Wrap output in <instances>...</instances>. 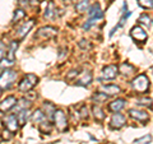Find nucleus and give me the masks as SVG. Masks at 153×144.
<instances>
[{"label":"nucleus","instance_id":"nucleus-1","mask_svg":"<svg viewBox=\"0 0 153 144\" xmlns=\"http://www.w3.org/2000/svg\"><path fill=\"white\" fill-rule=\"evenodd\" d=\"M17 73L13 69H5L1 71V76H0V82H1V92H4L9 87H12L13 83L16 82Z\"/></svg>","mask_w":153,"mask_h":144},{"label":"nucleus","instance_id":"nucleus-2","mask_svg":"<svg viewBox=\"0 0 153 144\" xmlns=\"http://www.w3.org/2000/svg\"><path fill=\"white\" fill-rule=\"evenodd\" d=\"M131 85L135 92L138 93H146L148 88H149V79H148V76L144 75V74H140L138 75L135 79L131 82Z\"/></svg>","mask_w":153,"mask_h":144},{"label":"nucleus","instance_id":"nucleus-3","mask_svg":"<svg viewBox=\"0 0 153 144\" xmlns=\"http://www.w3.org/2000/svg\"><path fill=\"white\" fill-rule=\"evenodd\" d=\"M37 82H38V78L35 74H27L21 80V83H19V91L21 92H28V91H31L37 84Z\"/></svg>","mask_w":153,"mask_h":144},{"label":"nucleus","instance_id":"nucleus-4","mask_svg":"<svg viewBox=\"0 0 153 144\" xmlns=\"http://www.w3.org/2000/svg\"><path fill=\"white\" fill-rule=\"evenodd\" d=\"M54 122H55V126L57 128V130L65 131L68 129V120H66V115L64 114L63 110H56V112L54 115Z\"/></svg>","mask_w":153,"mask_h":144},{"label":"nucleus","instance_id":"nucleus-5","mask_svg":"<svg viewBox=\"0 0 153 144\" xmlns=\"http://www.w3.org/2000/svg\"><path fill=\"white\" fill-rule=\"evenodd\" d=\"M18 47V42L17 41H13L10 44V47H9V51H8V55L4 57L1 60V69H4V65H12L14 64V61H16V55H14V52H16Z\"/></svg>","mask_w":153,"mask_h":144},{"label":"nucleus","instance_id":"nucleus-6","mask_svg":"<svg viewBox=\"0 0 153 144\" xmlns=\"http://www.w3.org/2000/svg\"><path fill=\"white\" fill-rule=\"evenodd\" d=\"M102 18H103V13L101 10V7H100L98 3H94L93 5L88 9V19L96 23L97 21H100V19H102Z\"/></svg>","mask_w":153,"mask_h":144},{"label":"nucleus","instance_id":"nucleus-7","mask_svg":"<svg viewBox=\"0 0 153 144\" xmlns=\"http://www.w3.org/2000/svg\"><path fill=\"white\" fill-rule=\"evenodd\" d=\"M126 122V117L120 112H115L110 120V126L112 129H121Z\"/></svg>","mask_w":153,"mask_h":144},{"label":"nucleus","instance_id":"nucleus-8","mask_svg":"<svg viewBox=\"0 0 153 144\" xmlns=\"http://www.w3.org/2000/svg\"><path fill=\"white\" fill-rule=\"evenodd\" d=\"M130 36H131L135 41H138V42H146V41H147V38H148L147 32L143 30L140 26L133 27V28H131V31H130Z\"/></svg>","mask_w":153,"mask_h":144},{"label":"nucleus","instance_id":"nucleus-9","mask_svg":"<svg viewBox=\"0 0 153 144\" xmlns=\"http://www.w3.org/2000/svg\"><path fill=\"white\" fill-rule=\"evenodd\" d=\"M56 35V28L55 27H51V26H46V27H41L40 30L37 31L36 33V38H50V37H54Z\"/></svg>","mask_w":153,"mask_h":144},{"label":"nucleus","instance_id":"nucleus-10","mask_svg":"<svg viewBox=\"0 0 153 144\" xmlns=\"http://www.w3.org/2000/svg\"><path fill=\"white\" fill-rule=\"evenodd\" d=\"M123 16H121V18H120V21H119V23L116 26H115L112 30H111V32H110V36H114V33L116 32V30H119V28H121L124 24H125V22L128 21V18L131 16V12H129V10H126V3H124L123 4Z\"/></svg>","mask_w":153,"mask_h":144},{"label":"nucleus","instance_id":"nucleus-11","mask_svg":"<svg viewBox=\"0 0 153 144\" xmlns=\"http://www.w3.org/2000/svg\"><path fill=\"white\" fill-rule=\"evenodd\" d=\"M33 24H35V19H30V21L25 22L23 24L18 28L17 31V36L18 38H25L27 36V33L31 31V28L33 27Z\"/></svg>","mask_w":153,"mask_h":144},{"label":"nucleus","instance_id":"nucleus-12","mask_svg":"<svg viewBox=\"0 0 153 144\" xmlns=\"http://www.w3.org/2000/svg\"><path fill=\"white\" fill-rule=\"evenodd\" d=\"M129 116L133 117L134 120H138L140 122H146L148 120V114L143 110H138V108H130L129 110Z\"/></svg>","mask_w":153,"mask_h":144},{"label":"nucleus","instance_id":"nucleus-13","mask_svg":"<svg viewBox=\"0 0 153 144\" xmlns=\"http://www.w3.org/2000/svg\"><path fill=\"white\" fill-rule=\"evenodd\" d=\"M5 125H7V129L10 130L12 133H16L18 130V128L21 126L19 125V121H18V117L16 115H9L5 119Z\"/></svg>","mask_w":153,"mask_h":144},{"label":"nucleus","instance_id":"nucleus-14","mask_svg":"<svg viewBox=\"0 0 153 144\" xmlns=\"http://www.w3.org/2000/svg\"><path fill=\"white\" fill-rule=\"evenodd\" d=\"M103 79H115L117 76V66L116 65H107L102 70Z\"/></svg>","mask_w":153,"mask_h":144},{"label":"nucleus","instance_id":"nucleus-15","mask_svg":"<svg viewBox=\"0 0 153 144\" xmlns=\"http://www.w3.org/2000/svg\"><path fill=\"white\" fill-rule=\"evenodd\" d=\"M16 105H17L16 97H13V96H9V97H7L5 99L1 101V105H0V110H1V112H7L8 110L14 108V106H16Z\"/></svg>","mask_w":153,"mask_h":144},{"label":"nucleus","instance_id":"nucleus-16","mask_svg":"<svg viewBox=\"0 0 153 144\" xmlns=\"http://www.w3.org/2000/svg\"><path fill=\"white\" fill-rule=\"evenodd\" d=\"M92 78H93L92 73H89V71H84V73L82 74V76L75 80V84L76 85H82V87H87V85H89L91 83H92Z\"/></svg>","mask_w":153,"mask_h":144},{"label":"nucleus","instance_id":"nucleus-17","mask_svg":"<svg viewBox=\"0 0 153 144\" xmlns=\"http://www.w3.org/2000/svg\"><path fill=\"white\" fill-rule=\"evenodd\" d=\"M125 103H126L125 99L117 98V99L112 101V102L108 105V110H110V111H112V112H120L121 110L125 107Z\"/></svg>","mask_w":153,"mask_h":144},{"label":"nucleus","instance_id":"nucleus-18","mask_svg":"<svg viewBox=\"0 0 153 144\" xmlns=\"http://www.w3.org/2000/svg\"><path fill=\"white\" fill-rule=\"evenodd\" d=\"M101 91L107 96H115V94L120 93V87L116 84H107V85H102Z\"/></svg>","mask_w":153,"mask_h":144},{"label":"nucleus","instance_id":"nucleus-19","mask_svg":"<svg viewBox=\"0 0 153 144\" xmlns=\"http://www.w3.org/2000/svg\"><path fill=\"white\" fill-rule=\"evenodd\" d=\"M45 119H46V115H45V112L42 111V110H36L35 112L32 114V117H31V120H32V122L33 124H42L45 121Z\"/></svg>","mask_w":153,"mask_h":144},{"label":"nucleus","instance_id":"nucleus-20","mask_svg":"<svg viewBox=\"0 0 153 144\" xmlns=\"http://www.w3.org/2000/svg\"><path fill=\"white\" fill-rule=\"evenodd\" d=\"M31 106V102L26 98H21L18 101V103L14 106V114H18L19 111H23V110H28Z\"/></svg>","mask_w":153,"mask_h":144},{"label":"nucleus","instance_id":"nucleus-21","mask_svg":"<svg viewBox=\"0 0 153 144\" xmlns=\"http://www.w3.org/2000/svg\"><path fill=\"white\" fill-rule=\"evenodd\" d=\"M42 111L45 112V115H46V117H49V119H54V115H55V112H56V108H55V106L52 103H50V102H44V106H42Z\"/></svg>","mask_w":153,"mask_h":144},{"label":"nucleus","instance_id":"nucleus-22","mask_svg":"<svg viewBox=\"0 0 153 144\" xmlns=\"http://www.w3.org/2000/svg\"><path fill=\"white\" fill-rule=\"evenodd\" d=\"M119 70H120V73L123 75H125V76H129V75H131L134 71H135V69H134V66L130 65V64H128V63H124L121 64L120 66H119Z\"/></svg>","mask_w":153,"mask_h":144},{"label":"nucleus","instance_id":"nucleus-23","mask_svg":"<svg viewBox=\"0 0 153 144\" xmlns=\"http://www.w3.org/2000/svg\"><path fill=\"white\" fill-rule=\"evenodd\" d=\"M55 17H56V7H55L54 3L50 1L49 5H47V8H46V10H45V18L54 19Z\"/></svg>","mask_w":153,"mask_h":144},{"label":"nucleus","instance_id":"nucleus-24","mask_svg":"<svg viewBox=\"0 0 153 144\" xmlns=\"http://www.w3.org/2000/svg\"><path fill=\"white\" fill-rule=\"evenodd\" d=\"M92 114H93V116L97 121H102V120L105 119V114L102 111V108L100 106H97V105H93L92 106Z\"/></svg>","mask_w":153,"mask_h":144},{"label":"nucleus","instance_id":"nucleus-25","mask_svg":"<svg viewBox=\"0 0 153 144\" xmlns=\"http://www.w3.org/2000/svg\"><path fill=\"white\" fill-rule=\"evenodd\" d=\"M28 116H30V111L28 110H23V111H19L17 114V117H18V121H19V125H25L28 120Z\"/></svg>","mask_w":153,"mask_h":144},{"label":"nucleus","instance_id":"nucleus-26","mask_svg":"<svg viewBox=\"0 0 153 144\" xmlns=\"http://www.w3.org/2000/svg\"><path fill=\"white\" fill-rule=\"evenodd\" d=\"M88 7H89V0H80V1L76 3L75 9H76V12L83 13V12L87 10Z\"/></svg>","mask_w":153,"mask_h":144},{"label":"nucleus","instance_id":"nucleus-27","mask_svg":"<svg viewBox=\"0 0 153 144\" xmlns=\"http://www.w3.org/2000/svg\"><path fill=\"white\" fill-rule=\"evenodd\" d=\"M108 98V96L107 94H105L103 92H96L93 96H92V99L94 101V102H97V103H102L105 102Z\"/></svg>","mask_w":153,"mask_h":144},{"label":"nucleus","instance_id":"nucleus-28","mask_svg":"<svg viewBox=\"0 0 153 144\" xmlns=\"http://www.w3.org/2000/svg\"><path fill=\"white\" fill-rule=\"evenodd\" d=\"M25 17H26V12L23 10V9H16V12H14V16H13L12 22H13V23H17V22H19L21 19H23Z\"/></svg>","mask_w":153,"mask_h":144},{"label":"nucleus","instance_id":"nucleus-29","mask_svg":"<svg viewBox=\"0 0 153 144\" xmlns=\"http://www.w3.org/2000/svg\"><path fill=\"white\" fill-rule=\"evenodd\" d=\"M152 142V135L151 134H147V135L142 137L139 139H135L134 140V144H149Z\"/></svg>","mask_w":153,"mask_h":144},{"label":"nucleus","instance_id":"nucleus-30","mask_svg":"<svg viewBox=\"0 0 153 144\" xmlns=\"http://www.w3.org/2000/svg\"><path fill=\"white\" fill-rule=\"evenodd\" d=\"M137 3H138V5L144 9L153 8V0H137Z\"/></svg>","mask_w":153,"mask_h":144},{"label":"nucleus","instance_id":"nucleus-31","mask_svg":"<svg viewBox=\"0 0 153 144\" xmlns=\"http://www.w3.org/2000/svg\"><path fill=\"white\" fill-rule=\"evenodd\" d=\"M138 22L142 23V24H144L146 27L151 26V18L148 17V14H142V16L139 17V21H138Z\"/></svg>","mask_w":153,"mask_h":144},{"label":"nucleus","instance_id":"nucleus-32","mask_svg":"<svg viewBox=\"0 0 153 144\" xmlns=\"http://www.w3.org/2000/svg\"><path fill=\"white\" fill-rule=\"evenodd\" d=\"M137 105H140V106H148V107H152V99L151 98H139L137 101Z\"/></svg>","mask_w":153,"mask_h":144},{"label":"nucleus","instance_id":"nucleus-33","mask_svg":"<svg viewBox=\"0 0 153 144\" xmlns=\"http://www.w3.org/2000/svg\"><path fill=\"white\" fill-rule=\"evenodd\" d=\"M79 114H80V116H82V117H88V110H87V107L83 106L82 107V111H80Z\"/></svg>","mask_w":153,"mask_h":144},{"label":"nucleus","instance_id":"nucleus-34","mask_svg":"<svg viewBox=\"0 0 153 144\" xmlns=\"http://www.w3.org/2000/svg\"><path fill=\"white\" fill-rule=\"evenodd\" d=\"M76 74H78V70H71V71H70V74L68 75V79H70L71 76H74V75H76Z\"/></svg>","mask_w":153,"mask_h":144}]
</instances>
